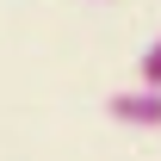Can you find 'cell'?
<instances>
[{"label":"cell","mask_w":161,"mask_h":161,"mask_svg":"<svg viewBox=\"0 0 161 161\" xmlns=\"http://www.w3.org/2000/svg\"><path fill=\"white\" fill-rule=\"evenodd\" d=\"M105 118L124 124V130H161V93L155 87H124L105 99Z\"/></svg>","instance_id":"obj_1"},{"label":"cell","mask_w":161,"mask_h":161,"mask_svg":"<svg viewBox=\"0 0 161 161\" xmlns=\"http://www.w3.org/2000/svg\"><path fill=\"white\" fill-rule=\"evenodd\" d=\"M136 87H155V93H161V37L149 43V50H142V68H136Z\"/></svg>","instance_id":"obj_2"}]
</instances>
